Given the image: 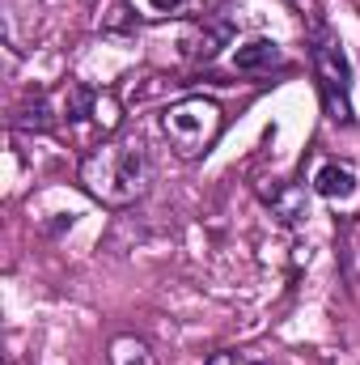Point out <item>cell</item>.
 <instances>
[{
	"mask_svg": "<svg viewBox=\"0 0 360 365\" xmlns=\"http://www.w3.org/2000/svg\"><path fill=\"white\" fill-rule=\"evenodd\" d=\"M314 191H318L322 200H352V195H356V175H352L348 166H339V162H327V166L314 175Z\"/></svg>",
	"mask_w": 360,
	"mask_h": 365,
	"instance_id": "7",
	"label": "cell"
},
{
	"mask_svg": "<svg viewBox=\"0 0 360 365\" xmlns=\"http://www.w3.org/2000/svg\"><path fill=\"white\" fill-rule=\"evenodd\" d=\"M106 365H157L149 340L140 336H115L110 340V353H106Z\"/></svg>",
	"mask_w": 360,
	"mask_h": 365,
	"instance_id": "9",
	"label": "cell"
},
{
	"mask_svg": "<svg viewBox=\"0 0 360 365\" xmlns=\"http://www.w3.org/2000/svg\"><path fill=\"white\" fill-rule=\"evenodd\" d=\"M97 106H102V98H97L90 86H81V81H73L68 90L60 93V119H64V123H81V119H90Z\"/></svg>",
	"mask_w": 360,
	"mask_h": 365,
	"instance_id": "8",
	"label": "cell"
},
{
	"mask_svg": "<svg viewBox=\"0 0 360 365\" xmlns=\"http://www.w3.org/2000/svg\"><path fill=\"white\" fill-rule=\"evenodd\" d=\"M284 64H288V56H284V47H280L275 38H250V43H242L238 56H233V68H238L242 77H271V73L284 68Z\"/></svg>",
	"mask_w": 360,
	"mask_h": 365,
	"instance_id": "5",
	"label": "cell"
},
{
	"mask_svg": "<svg viewBox=\"0 0 360 365\" xmlns=\"http://www.w3.org/2000/svg\"><path fill=\"white\" fill-rule=\"evenodd\" d=\"M309 64H314V81H318L327 119L348 128L352 123V60L344 51V38L327 21L309 26Z\"/></svg>",
	"mask_w": 360,
	"mask_h": 365,
	"instance_id": "2",
	"label": "cell"
},
{
	"mask_svg": "<svg viewBox=\"0 0 360 365\" xmlns=\"http://www.w3.org/2000/svg\"><path fill=\"white\" fill-rule=\"evenodd\" d=\"M162 128H166V140L170 149L179 153L182 162H199L212 153V145L221 140L225 132V110L216 98H203V93H191L166 106L162 115Z\"/></svg>",
	"mask_w": 360,
	"mask_h": 365,
	"instance_id": "3",
	"label": "cell"
},
{
	"mask_svg": "<svg viewBox=\"0 0 360 365\" xmlns=\"http://www.w3.org/2000/svg\"><path fill=\"white\" fill-rule=\"evenodd\" d=\"M229 43H233V21L225 13H203L199 21L186 26L179 47L186 60H216L221 47H229Z\"/></svg>",
	"mask_w": 360,
	"mask_h": 365,
	"instance_id": "4",
	"label": "cell"
},
{
	"mask_svg": "<svg viewBox=\"0 0 360 365\" xmlns=\"http://www.w3.org/2000/svg\"><path fill=\"white\" fill-rule=\"evenodd\" d=\"M208 365H255L246 353H233V349H225V353H212L208 357Z\"/></svg>",
	"mask_w": 360,
	"mask_h": 365,
	"instance_id": "10",
	"label": "cell"
},
{
	"mask_svg": "<svg viewBox=\"0 0 360 365\" xmlns=\"http://www.w3.org/2000/svg\"><path fill=\"white\" fill-rule=\"evenodd\" d=\"M77 182L85 187V195L97 200L102 208H132L153 187V162H149L144 140H136V136L102 140L97 149H90L81 158Z\"/></svg>",
	"mask_w": 360,
	"mask_h": 365,
	"instance_id": "1",
	"label": "cell"
},
{
	"mask_svg": "<svg viewBox=\"0 0 360 365\" xmlns=\"http://www.w3.org/2000/svg\"><path fill=\"white\" fill-rule=\"evenodd\" d=\"M149 9H153V13H182L186 0H149Z\"/></svg>",
	"mask_w": 360,
	"mask_h": 365,
	"instance_id": "11",
	"label": "cell"
},
{
	"mask_svg": "<svg viewBox=\"0 0 360 365\" xmlns=\"http://www.w3.org/2000/svg\"><path fill=\"white\" fill-rule=\"evenodd\" d=\"M64 119H60V102H51L47 93H34L26 98L17 110H13V128L17 132H55Z\"/></svg>",
	"mask_w": 360,
	"mask_h": 365,
	"instance_id": "6",
	"label": "cell"
}]
</instances>
